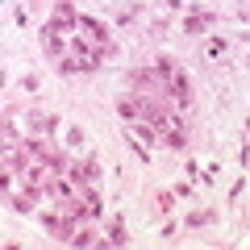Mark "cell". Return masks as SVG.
Here are the masks:
<instances>
[{
    "instance_id": "7c38bea8",
    "label": "cell",
    "mask_w": 250,
    "mask_h": 250,
    "mask_svg": "<svg viewBox=\"0 0 250 250\" xmlns=\"http://www.w3.org/2000/svg\"><path fill=\"white\" fill-rule=\"evenodd\" d=\"M83 142V129L80 125H71V129H67V146H80Z\"/></svg>"
},
{
    "instance_id": "30bf717a",
    "label": "cell",
    "mask_w": 250,
    "mask_h": 250,
    "mask_svg": "<svg viewBox=\"0 0 250 250\" xmlns=\"http://www.w3.org/2000/svg\"><path fill=\"white\" fill-rule=\"evenodd\" d=\"M208 221H213V213H192V217H188V229H200V225H208Z\"/></svg>"
},
{
    "instance_id": "7a4b0ae2",
    "label": "cell",
    "mask_w": 250,
    "mask_h": 250,
    "mask_svg": "<svg viewBox=\"0 0 250 250\" xmlns=\"http://www.w3.org/2000/svg\"><path fill=\"white\" fill-rule=\"evenodd\" d=\"M46 29H54V34H71V29H80V13H75L71 0H62L59 9H54V17L46 21Z\"/></svg>"
},
{
    "instance_id": "8992f818",
    "label": "cell",
    "mask_w": 250,
    "mask_h": 250,
    "mask_svg": "<svg viewBox=\"0 0 250 250\" xmlns=\"http://www.w3.org/2000/svg\"><path fill=\"white\" fill-rule=\"evenodd\" d=\"M129 242V233H125V225H121V217H117L113 225L104 229V246H125Z\"/></svg>"
},
{
    "instance_id": "9c48e42d",
    "label": "cell",
    "mask_w": 250,
    "mask_h": 250,
    "mask_svg": "<svg viewBox=\"0 0 250 250\" xmlns=\"http://www.w3.org/2000/svg\"><path fill=\"white\" fill-rule=\"evenodd\" d=\"M42 50L46 54H62V38L54 34V29H42Z\"/></svg>"
},
{
    "instance_id": "52a82bcc",
    "label": "cell",
    "mask_w": 250,
    "mask_h": 250,
    "mask_svg": "<svg viewBox=\"0 0 250 250\" xmlns=\"http://www.w3.org/2000/svg\"><path fill=\"white\" fill-rule=\"evenodd\" d=\"M117 117H121V121H129V125H134V121H142V113H138L134 96H129V100H117Z\"/></svg>"
},
{
    "instance_id": "6da1fadb",
    "label": "cell",
    "mask_w": 250,
    "mask_h": 250,
    "mask_svg": "<svg viewBox=\"0 0 250 250\" xmlns=\"http://www.w3.org/2000/svg\"><path fill=\"white\" fill-rule=\"evenodd\" d=\"M159 134H163V142L175 146V150H184V146H188V129H184V121L175 117V108H167V117H163V125H159Z\"/></svg>"
},
{
    "instance_id": "3957f363",
    "label": "cell",
    "mask_w": 250,
    "mask_h": 250,
    "mask_svg": "<svg viewBox=\"0 0 250 250\" xmlns=\"http://www.w3.org/2000/svg\"><path fill=\"white\" fill-rule=\"evenodd\" d=\"M217 21V13H208V9H196V13H188L184 17V34H205L208 25Z\"/></svg>"
},
{
    "instance_id": "ba28073f",
    "label": "cell",
    "mask_w": 250,
    "mask_h": 250,
    "mask_svg": "<svg viewBox=\"0 0 250 250\" xmlns=\"http://www.w3.org/2000/svg\"><path fill=\"white\" fill-rule=\"evenodd\" d=\"M225 50H229L225 38H208V42H205V59H225Z\"/></svg>"
},
{
    "instance_id": "5b68a950",
    "label": "cell",
    "mask_w": 250,
    "mask_h": 250,
    "mask_svg": "<svg viewBox=\"0 0 250 250\" xmlns=\"http://www.w3.org/2000/svg\"><path fill=\"white\" fill-rule=\"evenodd\" d=\"M80 71H88V62L80 54H62L59 59V75H80Z\"/></svg>"
},
{
    "instance_id": "8fae6325",
    "label": "cell",
    "mask_w": 250,
    "mask_h": 250,
    "mask_svg": "<svg viewBox=\"0 0 250 250\" xmlns=\"http://www.w3.org/2000/svg\"><path fill=\"white\" fill-rule=\"evenodd\" d=\"M159 208L171 213V208H175V192H159Z\"/></svg>"
},
{
    "instance_id": "277c9868",
    "label": "cell",
    "mask_w": 250,
    "mask_h": 250,
    "mask_svg": "<svg viewBox=\"0 0 250 250\" xmlns=\"http://www.w3.org/2000/svg\"><path fill=\"white\" fill-rule=\"evenodd\" d=\"M29 129H34V134H42V138H50L54 129H59V117L38 108V113H29Z\"/></svg>"
}]
</instances>
